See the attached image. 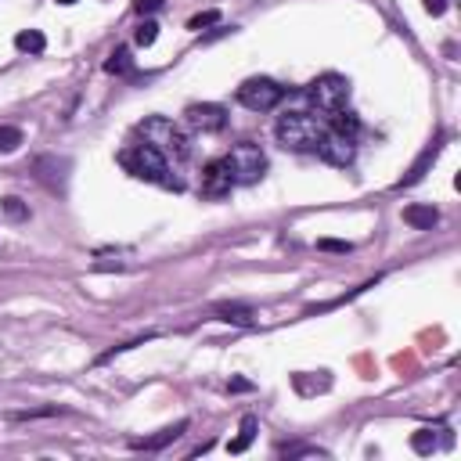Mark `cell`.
I'll use <instances>...</instances> for the list:
<instances>
[{
  "label": "cell",
  "instance_id": "6",
  "mask_svg": "<svg viewBox=\"0 0 461 461\" xmlns=\"http://www.w3.org/2000/svg\"><path fill=\"white\" fill-rule=\"evenodd\" d=\"M285 97V87H277L274 80L267 76H253L238 87V101L249 108V112H270L277 101Z\"/></svg>",
  "mask_w": 461,
  "mask_h": 461
},
{
  "label": "cell",
  "instance_id": "13",
  "mask_svg": "<svg viewBox=\"0 0 461 461\" xmlns=\"http://www.w3.org/2000/svg\"><path fill=\"white\" fill-rule=\"evenodd\" d=\"M216 314H220V321H227V324H242V328H249L253 324V310L249 307H242V303H216Z\"/></svg>",
  "mask_w": 461,
  "mask_h": 461
},
{
  "label": "cell",
  "instance_id": "25",
  "mask_svg": "<svg viewBox=\"0 0 461 461\" xmlns=\"http://www.w3.org/2000/svg\"><path fill=\"white\" fill-rule=\"evenodd\" d=\"M162 8V0H137V15H152Z\"/></svg>",
  "mask_w": 461,
  "mask_h": 461
},
{
  "label": "cell",
  "instance_id": "27",
  "mask_svg": "<svg viewBox=\"0 0 461 461\" xmlns=\"http://www.w3.org/2000/svg\"><path fill=\"white\" fill-rule=\"evenodd\" d=\"M58 4H76V0H58Z\"/></svg>",
  "mask_w": 461,
  "mask_h": 461
},
{
  "label": "cell",
  "instance_id": "22",
  "mask_svg": "<svg viewBox=\"0 0 461 461\" xmlns=\"http://www.w3.org/2000/svg\"><path fill=\"white\" fill-rule=\"evenodd\" d=\"M317 249H321V253H339V256L354 253V245H350V242H339V238H317Z\"/></svg>",
  "mask_w": 461,
  "mask_h": 461
},
{
  "label": "cell",
  "instance_id": "11",
  "mask_svg": "<svg viewBox=\"0 0 461 461\" xmlns=\"http://www.w3.org/2000/svg\"><path fill=\"white\" fill-rule=\"evenodd\" d=\"M403 223L415 231H433L440 223V209L436 206H408L403 209Z\"/></svg>",
  "mask_w": 461,
  "mask_h": 461
},
{
  "label": "cell",
  "instance_id": "8",
  "mask_svg": "<svg viewBox=\"0 0 461 461\" xmlns=\"http://www.w3.org/2000/svg\"><path fill=\"white\" fill-rule=\"evenodd\" d=\"M184 123L198 134H220L227 127V108L223 105H213V101H202V105H188L184 112Z\"/></svg>",
  "mask_w": 461,
  "mask_h": 461
},
{
  "label": "cell",
  "instance_id": "15",
  "mask_svg": "<svg viewBox=\"0 0 461 461\" xmlns=\"http://www.w3.org/2000/svg\"><path fill=\"white\" fill-rule=\"evenodd\" d=\"M15 47H18L22 54H40V51L47 47V36H43L40 29H22V33L15 36Z\"/></svg>",
  "mask_w": 461,
  "mask_h": 461
},
{
  "label": "cell",
  "instance_id": "20",
  "mask_svg": "<svg viewBox=\"0 0 461 461\" xmlns=\"http://www.w3.org/2000/svg\"><path fill=\"white\" fill-rule=\"evenodd\" d=\"M18 144H22V130L18 127H0V155L18 152Z\"/></svg>",
  "mask_w": 461,
  "mask_h": 461
},
{
  "label": "cell",
  "instance_id": "5",
  "mask_svg": "<svg viewBox=\"0 0 461 461\" xmlns=\"http://www.w3.org/2000/svg\"><path fill=\"white\" fill-rule=\"evenodd\" d=\"M227 159H231V166H235V181H238V184H256V181L263 177V169H267V155H263L260 144H253V141L235 144Z\"/></svg>",
  "mask_w": 461,
  "mask_h": 461
},
{
  "label": "cell",
  "instance_id": "1",
  "mask_svg": "<svg viewBox=\"0 0 461 461\" xmlns=\"http://www.w3.org/2000/svg\"><path fill=\"white\" fill-rule=\"evenodd\" d=\"M120 162L134 173V177H141V181H152V184H162V188H173V191L184 188V184L169 173V159H166L159 148H152V144H137V148H130V152H120Z\"/></svg>",
  "mask_w": 461,
  "mask_h": 461
},
{
  "label": "cell",
  "instance_id": "14",
  "mask_svg": "<svg viewBox=\"0 0 461 461\" xmlns=\"http://www.w3.org/2000/svg\"><path fill=\"white\" fill-rule=\"evenodd\" d=\"M332 130H335V134H342V137H357V130H361V120H357L354 112L339 108V112H332Z\"/></svg>",
  "mask_w": 461,
  "mask_h": 461
},
{
  "label": "cell",
  "instance_id": "17",
  "mask_svg": "<svg viewBox=\"0 0 461 461\" xmlns=\"http://www.w3.org/2000/svg\"><path fill=\"white\" fill-rule=\"evenodd\" d=\"M130 51L127 47H115L112 54H108V62H105V73H112V76H123V73H130Z\"/></svg>",
  "mask_w": 461,
  "mask_h": 461
},
{
  "label": "cell",
  "instance_id": "12",
  "mask_svg": "<svg viewBox=\"0 0 461 461\" xmlns=\"http://www.w3.org/2000/svg\"><path fill=\"white\" fill-rule=\"evenodd\" d=\"M256 429H260L256 415H245V418H242V425H238V436L227 443V450H231V454H245V450L253 447V440H256Z\"/></svg>",
  "mask_w": 461,
  "mask_h": 461
},
{
  "label": "cell",
  "instance_id": "4",
  "mask_svg": "<svg viewBox=\"0 0 461 461\" xmlns=\"http://www.w3.org/2000/svg\"><path fill=\"white\" fill-rule=\"evenodd\" d=\"M307 97H310V105H314L317 112H328V115H332V112L346 108V101H350V80H346V76H335V73L317 76V80L310 83Z\"/></svg>",
  "mask_w": 461,
  "mask_h": 461
},
{
  "label": "cell",
  "instance_id": "24",
  "mask_svg": "<svg viewBox=\"0 0 461 461\" xmlns=\"http://www.w3.org/2000/svg\"><path fill=\"white\" fill-rule=\"evenodd\" d=\"M447 4H450V0H422V8H425L433 18H436V15H443V11H447Z\"/></svg>",
  "mask_w": 461,
  "mask_h": 461
},
{
  "label": "cell",
  "instance_id": "18",
  "mask_svg": "<svg viewBox=\"0 0 461 461\" xmlns=\"http://www.w3.org/2000/svg\"><path fill=\"white\" fill-rule=\"evenodd\" d=\"M0 209H4V216H8V220H15V223L29 220V206H26L22 198H15V195H8L4 202H0Z\"/></svg>",
  "mask_w": 461,
  "mask_h": 461
},
{
  "label": "cell",
  "instance_id": "9",
  "mask_svg": "<svg viewBox=\"0 0 461 461\" xmlns=\"http://www.w3.org/2000/svg\"><path fill=\"white\" fill-rule=\"evenodd\" d=\"M317 155L328 162V166H350L354 162V155H357V148H354V137H342V134H324L321 137V144H317Z\"/></svg>",
  "mask_w": 461,
  "mask_h": 461
},
{
  "label": "cell",
  "instance_id": "26",
  "mask_svg": "<svg viewBox=\"0 0 461 461\" xmlns=\"http://www.w3.org/2000/svg\"><path fill=\"white\" fill-rule=\"evenodd\" d=\"M231 389H235V393H249L253 382H245V378H231Z\"/></svg>",
  "mask_w": 461,
  "mask_h": 461
},
{
  "label": "cell",
  "instance_id": "23",
  "mask_svg": "<svg viewBox=\"0 0 461 461\" xmlns=\"http://www.w3.org/2000/svg\"><path fill=\"white\" fill-rule=\"evenodd\" d=\"M216 22H220V11H202V15H195V18L188 22V29L202 33V29H209V26H216Z\"/></svg>",
  "mask_w": 461,
  "mask_h": 461
},
{
  "label": "cell",
  "instance_id": "2",
  "mask_svg": "<svg viewBox=\"0 0 461 461\" xmlns=\"http://www.w3.org/2000/svg\"><path fill=\"white\" fill-rule=\"evenodd\" d=\"M274 137L288 152H317V144L324 137V127L307 112H285L274 127Z\"/></svg>",
  "mask_w": 461,
  "mask_h": 461
},
{
  "label": "cell",
  "instance_id": "10",
  "mask_svg": "<svg viewBox=\"0 0 461 461\" xmlns=\"http://www.w3.org/2000/svg\"><path fill=\"white\" fill-rule=\"evenodd\" d=\"M188 429V422H177V425H166V429H159L155 436H141V440H130V447L134 450H162L166 443H173L181 433Z\"/></svg>",
  "mask_w": 461,
  "mask_h": 461
},
{
  "label": "cell",
  "instance_id": "3",
  "mask_svg": "<svg viewBox=\"0 0 461 461\" xmlns=\"http://www.w3.org/2000/svg\"><path fill=\"white\" fill-rule=\"evenodd\" d=\"M137 134L144 137V144L159 148L166 159H188L191 155V137L173 123V120H162V115H148V120L137 127Z\"/></svg>",
  "mask_w": 461,
  "mask_h": 461
},
{
  "label": "cell",
  "instance_id": "16",
  "mask_svg": "<svg viewBox=\"0 0 461 461\" xmlns=\"http://www.w3.org/2000/svg\"><path fill=\"white\" fill-rule=\"evenodd\" d=\"M436 152H440V144H433V148H425V155H422V159H418V162L411 166V173H408V177H403V181H400V188H411V184H418V181L425 177V169H429V162L436 159Z\"/></svg>",
  "mask_w": 461,
  "mask_h": 461
},
{
  "label": "cell",
  "instance_id": "21",
  "mask_svg": "<svg viewBox=\"0 0 461 461\" xmlns=\"http://www.w3.org/2000/svg\"><path fill=\"white\" fill-rule=\"evenodd\" d=\"M411 447H415L418 454H433V450H436V429H418V433L411 436Z\"/></svg>",
  "mask_w": 461,
  "mask_h": 461
},
{
  "label": "cell",
  "instance_id": "7",
  "mask_svg": "<svg viewBox=\"0 0 461 461\" xmlns=\"http://www.w3.org/2000/svg\"><path fill=\"white\" fill-rule=\"evenodd\" d=\"M235 166H231V159H213L206 169H202V195L206 198H223L231 195V188H235Z\"/></svg>",
  "mask_w": 461,
  "mask_h": 461
},
{
  "label": "cell",
  "instance_id": "19",
  "mask_svg": "<svg viewBox=\"0 0 461 461\" xmlns=\"http://www.w3.org/2000/svg\"><path fill=\"white\" fill-rule=\"evenodd\" d=\"M134 40H137V47H152V43L159 40V22H155V18H144V22L134 29Z\"/></svg>",
  "mask_w": 461,
  "mask_h": 461
}]
</instances>
